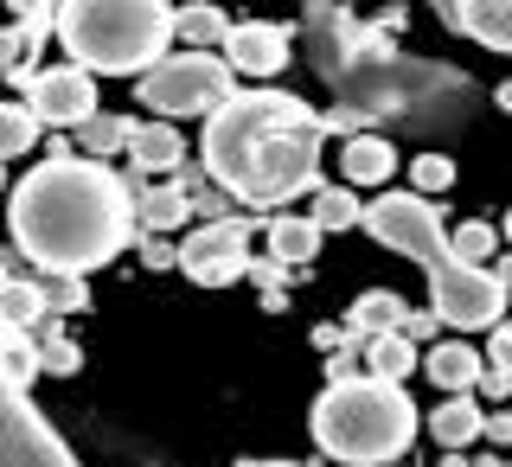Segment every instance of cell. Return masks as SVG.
Returning a JSON list of instances; mask_svg holds the SVG:
<instances>
[{
  "mask_svg": "<svg viewBox=\"0 0 512 467\" xmlns=\"http://www.w3.org/2000/svg\"><path fill=\"white\" fill-rule=\"evenodd\" d=\"M135 199L141 192L116 167L84 160L77 148H58L13 186L7 205L13 256H26L39 276H90L109 256H122V244L135 237L141 224Z\"/></svg>",
  "mask_w": 512,
  "mask_h": 467,
  "instance_id": "obj_1",
  "label": "cell"
},
{
  "mask_svg": "<svg viewBox=\"0 0 512 467\" xmlns=\"http://www.w3.org/2000/svg\"><path fill=\"white\" fill-rule=\"evenodd\" d=\"M320 148H327V116H314L288 90H237L205 122V173L231 192L237 205H288L295 192H314Z\"/></svg>",
  "mask_w": 512,
  "mask_h": 467,
  "instance_id": "obj_2",
  "label": "cell"
},
{
  "mask_svg": "<svg viewBox=\"0 0 512 467\" xmlns=\"http://www.w3.org/2000/svg\"><path fill=\"white\" fill-rule=\"evenodd\" d=\"M365 231H372L384 250L410 256V263L429 276V314H436L442 327H455V333L506 327L500 320V308H512L506 282L493 276V269L461 263L455 237L442 231V218H436L429 199H416V192H384V199L365 205Z\"/></svg>",
  "mask_w": 512,
  "mask_h": 467,
  "instance_id": "obj_3",
  "label": "cell"
},
{
  "mask_svg": "<svg viewBox=\"0 0 512 467\" xmlns=\"http://www.w3.org/2000/svg\"><path fill=\"white\" fill-rule=\"evenodd\" d=\"M180 39V13L160 0H64L58 45L90 77H148L160 71Z\"/></svg>",
  "mask_w": 512,
  "mask_h": 467,
  "instance_id": "obj_4",
  "label": "cell"
},
{
  "mask_svg": "<svg viewBox=\"0 0 512 467\" xmlns=\"http://www.w3.org/2000/svg\"><path fill=\"white\" fill-rule=\"evenodd\" d=\"M314 448L327 461H346V467H397V455L416 442L423 416L404 397V384H384V378H346V384H327L314 397Z\"/></svg>",
  "mask_w": 512,
  "mask_h": 467,
  "instance_id": "obj_5",
  "label": "cell"
},
{
  "mask_svg": "<svg viewBox=\"0 0 512 467\" xmlns=\"http://www.w3.org/2000/svg\"><path fill=\"white\" fill-rule=\"evenodd\" d=\"M141 103H148L160 122H180V116L212 122L224 103H237V71H231L224 52H173L160 71L141 77Z\"/></svg>",
  "mask_w": 512,
  "mask_h": 467,
  "instance_id": "obj_6",
  "label": "cell"
},
{
  "mask_svg": "<svg viewBox=\"0 0 512 467\" xmlns=\"http://www.w3.org/2000/svg\"><path fill=\"white\" fill-rule=\"evenodd\" d=\"M250 237H256V224L250 218H218V224H199V231L180 244V269L199 288H224V282H237V276H250Z\"/></svg>",
  "mask_w": 512,
  "mask_h": 467,
  "instance_id": "obj_7",
  "label": "cell"
},
{
  "mask_svg": "<svg viewBox=\"0 0 512 467\" xmlns=\"http://www.w3.org/2000/svg\"><path fill=\"white\" fill-rule=\"evenodd\" d=\"M26 109L45 128H84L90 116H103V109H96V77L84 64H52V71H39V84L26 90Z\"/></svg>",
  "mask_w": 512,
  "mask_h": 467,
  "instance_id": "obj_8",
  "label": "cell"
},
{
  "mask_svg": "<svg viewBox=\"0 0 512 467\" xmlns=\"http://www.w3.org/2000/svg\"><path fill=\"white\" fill-rule=\"evenodd\" d=\"M0 467H77V461L26 397H7V410H0Z\"/></svg>",
  "mask_w": 512,
  "mask_h": 467,
  "instance_id": "obj_9",
  "label": "cell"
},
{
  "mask_svg": "<svg viewBox=\"0 0 512 467\" xmlns=\"http://www.w3.org/2000/svg\"><path fill=\"white\" fill-rule=\"evenodd\" d=\"M224 58H231V71H244V77H276L288 64V32L269 26V20H237L231 39H224Z\"/></svg>",
  "mask_w": 512,
  "mask_h": 467,
  "instance_id": "obj_10",
  "label": "cell"
},
{
  "mask_svg": "<svg viewBox=\"0 0 512 467\" xmlns=\"http://www.w3.org/2000/svg\"><path fill=\"white\" fill-rule=\"evenodd\" d=\"M423 372L442 384V397H468L487 378V352H474L468 340H436L423 352Z\"/></svg>",
  "mask_w": 512,
  "mask_h": 467,
  "instance_id": "obj_11",
  "label": "cell"
},
{
  "mask_svg": "<svg viewBox=\"0 0 512 467\" xmlns=\"http://www.w3.org/2000/svg\"><path fill=\"white\" fill-rule=\"evenodd\" d=\"M442 26L468 32L487 52H512V0H461V7L442 0Z\"/></svg>",
  "mask_w": 512,
  "mask_h": 467,
  "instance_id": "obj_12",
  "label": "cell"
},
{
  "mask_svg": "<svg viewBox=\"0 0 512 467\" xmlns=\"http://www.w3.org/2000/svg\"><path fill=\"white\" fill-rule=\"evenodd\" d=\"M135 212H141V237H160V231H173V224L199 218V205H192V192L180 180H167V186H141Z\"/></svg>",
  "mask_w": 512,
  "mask_h": 467,
  "instance_id": "obj_13",
  "label": "cell"
},
{
  "mask_svg": "<svg viewBox=\"0 0 512 467\" xmlns=\"http://www.w3.org/2000/svg\"><path fill=\"white\" fill-rule=\"evenodd\" d=\"M429 436L455 455V448H468L474 436H487V410H480L474 397H442V404L429 410Z\"/></svg>",
  "mask_w": 512,
  "mask_h": 467,
  "instance_id": "obj_14",
  "label": "cell"
},
{
  "mask_svg": "<svg viewBox=\"0 0 512 467\" xmlns=\"http://www.w3.org/2000/svg\"><path fill=\"white\" fill-rule=\"evenodd\" d=\"M128 160H135L141 173H180L186 167V141L173 122H141L135 128V148H128Z\"/></svg>",
  "mask_w": 512,
  "mask_h": 467,
  "instance_id": "obj_15",
  "label": "cell"
},
{
  "mask_svg": "<svg viewBox=\"0 0 512 467\" xmlns=\"http://www.w3.org/2000/svg\"><path fill=\"white\" fill-rule=\"evenodd\" d=\"M263 237H269V256H276L282 269H301V263L320 256V237H327V231H320L314 218H269Z\"/></svg>",
  "mask_w": 512,
  "mask_h": 467,
  "instance_id": "obj_16",
  "label": "cell"
},
{
  "mask_svg": "<svg viewBox=\"0 0 512 467\" xmlns=\"http://www.w3.org/2000/svg\"><path fill=\"white\" fill-rule=\"evenodd\" d=\"M404 320H410V301L404 295H391V288H365L359 308L346 314V327L365 333V340H384V333H404Z\"/></svg>",
  "mask_w": 512,
  "mask_h": 467,
  "instance_id": "obj_17",
  "label": "cell"
},
{
  "mask_svg": "<svg viewBox=\"0 0 512 467\" xmlns=\"http://www.w3.org/2000/svg\"><path fill=\"white\" fill-rule=\"evenodd\" d=\"M340 167H346V186H384L397 173V148L378 135H359V141H346Z\"/></svg>",
  "mask_w": 512,
  "mask_h": 467,
  "instance_id": "obj_18",
  "label": "cell"
},
{
  "mask_svg": "<svg viewBox=\"0 0 512 467\" xmlns=\"http://www.w3.org/2000/svg\"><path fill=\"white\" fill-rule=\"evenodd\" d=\"M135 128L141 122H128V116H90L84 128H77V154H84V160L128 154V148H135Z\"/></svg>",
  "mask_w": 512,
  "mask_h": 467,
  "instance_id": "obj_19",
  "label": "cell"
},
{
  "mask_svg": "<svg viewBox=\"0 0 512 467\" xmlns=\"http://www.w3.org/2000/svg\"><path fill=\"white\" fill-rule=\"evenodd\" d=\"M365 365H372V378H384V384H404L416 365H423V352H416L404 333H384V340H365Z\"/></svg>",
  "mask_w": 512,
  "mask_h": 467,
  "instance_id": "obj_20",
  "label": "cell"
},
{
  "mask_svg": "<svg viewBox=\"0 0 512 467\" xmlns=\"http://www.w3.org/2000/svg\"><path fill=\"white\" fill-rule=\"evenodd\" d=\"M45 314V288L20 276V256H7V333H26Z\"/></svg>",
  "mask_w": 512,
  "mask_h": 467,
  "instance_id": "obj_21",
  "label": "cell"
},
{
  "mask_svg": "<svg viewBox=\"0 0 512 467\" xmlns=\"http://www.w3.org/2000/svg\"><path fill=\"white\" fill-rule=\"evenodd\" d=\"M237 20H224L218 7H180V39L192 52H224V39H231Z\"/></svg>",
  "mask_w": 512,
  "mask_h": 467,
  "instance_id": "obj_22",
  "label": "cell"
},
{
  "mask_svg": "<svg viewBox=\"0 0 512 467\" xmlns=\"http://www.w3.org/2000/svg\"><path fill=\"white\" fill-rule=\"evenodd\" d=\"M308 218L320 224V231H346V224H365V205L352 199V186H320Z\"/></svg>",
  "mask_w": 512,
  "mask_h": 467,
  "instance_id": "obj_23",
  "label": "cell"
},
{
  "mask_svg": "<svg viewBox=\"0 0 512 467\" xmlns=\"http://www.w3.org/2000/svg\"><path fill=\"white\" fill-rule=\"evenodd\" d=\"M39 116H32V109H26V96H20V103H7V109H0V154H32V141H39Z\"/></svg>",
  "mask_w": 512,
  "mask_h": 467,
  "instance_id": "obj_24",
  "label": "cell"
},
{
  "mask_svg": "<svg viewBox=\"0 0 512 467\" xmlns=\"http://www.w3.org/2000/svg\"><path fill=\"white\" fill-rule=\"evenodd\" d=\"M448 186H455V160H448V154H416L410 160V192H416V199L448 192Z\"/></svg>",
  "mask_w": 512,
  "mask_h": 467,
  "instance_id": "obj_25",
  "label": "cell"
},
{
  "mask_svg": "<svg viewBox=\"0 0 512 467\" xmlns=\"http://www.w3.org/2000/svg\"><path fill=\"white\" fill-rule=\"evenodd\" d=\"M39 288H45V308H52V314H84L90 308L84 276H39Z\"/></svg>",
  "mask_w": 512,
  "mask_h": 467,
  "instance_id": "obj_26",
  "label": "cell"
},
{
  "mask_svg": "<svg viewBox=\"0 0 512 467\" xmlns=\"http://www.w3.org/2000/svg\"><path fill=\"white\" fill-rule=\"evenodd\" d=\"M32 372H39V346H26V333H7V397H26Z\"/></svg>",
  "mask_w": 512,
  "mask_h": 467,
  "instance_id": "obj_27",
  "label": "cell"
},
{
  "mask_svg": "<svg viewBox=\"0 0 512 467\" xmlns=\"http://www.w3.org/2000/svg\"><path fill=\"white\" fill-rule=\"evenodd\" d=\"M493 250H500V237H493V224H480V218H468V224H461V231H455V256H461V263H487V256Z\"/></svg>",
  "mask_w": 512,
  "mask_h": 467,
  "instance_id": "obj_28",
  "label": "cell"
},
{
  "mask_svg": "<svg viewBox=\"0 0 512 467\" xmlns=\"http://www.w3.org/2000/svg\"><path fill=\"white\" fill-rule=\"evenodd\" d=\"M77 365H84V352H77L71 340H45V346H39V372H52V378H71Z\"/></svg>",
  "mask_w": 512,
  "mask_h": 467,
  "instance_id": "obj_29",
  "label": "cell"
},
{
  "mask_svg": "<svg viewBox=\"0 0 512 467\" xmlns=\"http://www.w3.org/2000/svg\"><path fill=\"white\" fill-rule=\"evenodd\" d=\"M487 365H500V372H512V320L487 333Z\"/></svg>",
  "mask_w": 512,
  "mask_h": 467,
  "instance_id": "obj_30",
  "label": "cell"
},
{
  "mask_svg": "<svg viewBox=\"0 0 512 467\" xmlns=\"http://www.w3.org/2000/svg\"><path fill=\"white\" fill-rule=\"evenodd\" d=\"M141 263L148 269H180V250H167L160 237H141Z\"/></svg>",
  "mask_w": 512,
  "mask_h": 467,
  "instance_id": "obj_31",
  "label": "cell"
},
{
  "mask_svg": "<svg viewBox=\"0 0 512 467\" xmlns=\"http://www.w3.org/2000/svg\"><path fill=\"white\" fill-rule=\"evenodd\" d=\"M480 391H487V397H506V391H512V372H500V365H487V378H480Z\"/></svg>",
  "mask_w": 512,
  "mask_h": 467,
  "instance_id": "obj_32",
  "label": "cell"
},
{
  "mask_svg": "<svg viewBox=\"0 0 512 467\" xmlns=\"http://www.w3.org/2000/svg\"><path fill=\"white\" fill-rule=\"evenodd\" d=\"M487 442H500V448L512 442V416H506V410H493V416H487Z\"/></svg>",
  "mask_w": 512,
  "mask_h": 467,
  "instance_id": "obj_33",
  "label": "cell"
},
{
  "mask_svg": "<svg viewBox=\"0 0 512 467\" xmlns=\"http://www.w3.org/2000/svg\"><path fill=\"white\" fill-rule=\"evenodd\" d=\"M429 320H436V314H410V320H404V340H410V346L429 340Z\"/></svg>",
  "mask_w": 512,
  "mask_h": 467,
  "instance_id": "obj_34",
  "label": "cell"
},
{
  "mask_svg": "<svg viewBox=\"0 0 512 467\" xmlns=\"http://www.w3.org/2000/svg\"><path fill=\"white\" fill-rule=\"evenodd\" d=\"M493 276L506 282V295H512V256H500V269H493Z\"/></svg>",
  "mask_w": 512,
  "mask_h": 467,
  "instance_id": "obj_35",
  "label": "cell"
},
{
  "mask_svg": "<svg viewBox=\"0 0 512 467\" xmlns=\"http://www.w3.org/2000/svg\"><path fill=\"white\" fill-rule=\"evenodd\" d=\"M500 109H506V116H512V77H506V84H500Z\"/></svg>",
  "mask_w": 512,
  "mask_h": 467,
  "instance_id": "obj_36",
  "label": "cell"
},
{
  "mask_svg": "<svg viewBox=\"0 0 512 467\" xmlns=\"http://www.w3.org/2000/svg\"><path fill=\"white\" fill-rule=\"evenodd\" d=\"M250 467H295V461H250Z\"/></svg>",
  "mask_w": 512,
  "mask_h": 467,
  "instance_id": "obj_37",
  "label": "cell"
},
{
  "mask_svg": "<svg viewBox=\"0 0 512 467\" xmlns=\"http://www.w3.org/2000/svg\"><path fill=\"white\" fill-rule=\"evenodd\" d=\"M506 244H512V212H506Z\"/></svg>",
  "mask_w": 512,
  "mask_h": 467,
  "instance_id": "obj_38",
  "label": "cell"
},
{
  "mask_svg": "<svg viewBox=\"0 0 512 467\" xmlns=\"http://www.w3.org/2000/svg\"><path fill=\"white\" fill-rule=\"evenodd\" d=\"M487 467H506V461H487Z\"/></svg>",
  "mask_w": 512,
  "mask_h": 467,
  "instance_id": "obj_39",
  "label": "cell"
}]
</instances>
